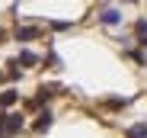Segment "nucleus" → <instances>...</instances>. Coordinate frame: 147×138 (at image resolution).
Listing matches in <instances>:
<instances>
[{
	"label": "nucleus",
	"mask_w": 147,
	"mask_h": 138,
	"mask_svg": "<svg viewBox=\"0 0 147 138\" xmlns=\"http://www.w3.org/2000/svg\"><path fill=\"white\" fill-rule=\"evenodd\" d=\"M19 128H22V116L19 112L16 116H0V138H7V135H13Z\"/></svg>",
	"instance_id": "1"
},
{
	"label": "nucleus",
	"mask_w": 147,
	"mask_h": 138,
	"mask_svg": "<svg viewBox=\"0 0 147 138\" xmlns=\"http://www.w3.org/2000/svg\"><path fill=\"white\" fill-rule=\"evenodd\" d=\"M99 19H102V22H106V26H115V22H118V19H121V16H118V10H112V7H106V10H102V13H99Z\"/></svg>",
	"instance_id": "2"
},
{
	"label": "nucleus",
	"mask_w": 147,
	"mask_h": 138,
	"mask_svg": "<svg viewBox=\"0 0 147 138\" xmlns=\"http://www.w3.org/2000/svg\"><path fill=\"white\" fill-rule=\"evenodd\" d=\"M16 100H19V97H16V90H3V93H0V106H3V109H10Z\"/></svg>",
	"instance_id": "3"
},
{
	"label": "nucleus",
	"mask_w": 147,
	"mask_h": 138,
	"mask_svg": "<svg viewBox=\"0 0 147 138\" xmlns=\"http://www.w3.org/2000/svg\"><path fill=\"white\" fill-rule=\"evenodd\" d=\"M128 138H147V122H138L134 128H128Z\"/></svg>",
	"instance_id": "4"
},
{
	"label": "nucleus",
	"mask_w": 147,
	"mask_h": 138,
	"mask_svg": "<svg viewBox=\"0 0 147 138\" xmlns=\"http://www.w3.org/2000/svg\"><path fill=\"white\" fill-rule=\"evenodd\" d=\"M16 35H19V39H35V35H38V29H35V26H19V29H16Z\"/></svg>",
	"instance_id": "5"
},
{
	"label": "nucleus",
	"mask_w": 147,
	"mask_h": 138,
	"mask_svg": "<svg viewBox=\"0 0 147 138\" xmlns=\"http://www.w3.org/2000/svg\"><path fill=\"white\" fill-rule=\"evenodd\" d=\"M48 122H51V112H42V116L35 119V132H45V128H48Z\"/></svg>",
	"instance_id": "6"
},
{
	"label": "nucleus",
	"mask_w": 147,
	"mask_h": 138,
	"mask_svg": "<svg viewBox=\"0 0 147 138\" xmlns=\"http://www.w3.org/2000/svg\"><path fill=\"white\" fill-rule=\"evenodd\" d=\"M35 61H38V58H35V55H32V52H22V55H19V61H16V64H26V67H32V64H35Z\"/></svg>",
	"instance_id": "7"
},
{
	"label": "nucleus",
	"mask_w": 147,
	"mask_h": 138,
	"mask_svg": "<svg viewBox=\"0 0 147 138\" xmlns=\"http://www.w3.org/2000/svg\"><path fill=\"white\" fill-rule=\"evenodd\" d=\"M0 80H3V74H0Z\"/></svg>",
	"instance_id": "8"
}]
</instances>
